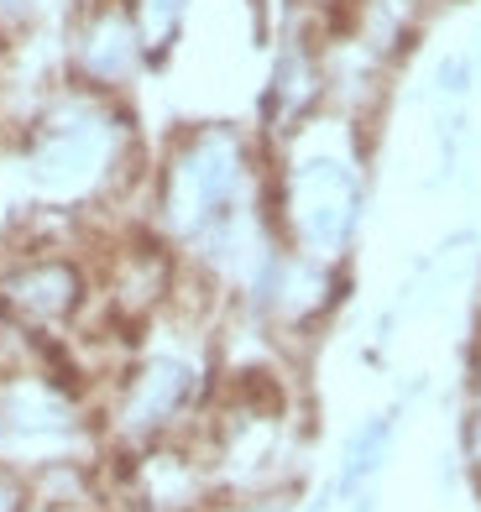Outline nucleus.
I'll return each mask as SVG.
<instances>
[{"mask_svg":"<svg viewBox=\"0 0 481 512\" xmlns=\"http://www.w3.org/2000/svg\"><path fill=\"white\" fill-rule=\"evenodd\" d=\"M11 168L37 215H95L121 194L147 189L152 162L121 95H95L58 79L21 121Z\"/></svg>","mask_w":481,"mask_h":512,"instance_id":"obj_1","label":"nucleus"},{"mask_svg":"<svg viewBox=\"0 0 481 512\" xmlns=\"http://www.w3.org/2000/svg\"><path fill=\"white\" fill-rule=\"evenodd\" d=\"M267 199L283 241L319 262H351V246L366 220V152L361 126L340 115H314L288 142L267 147Z\"/></svg>","mask_w":481,"mask_h":512,"instance_id":"obj_2","label":"nucleus"},{"mask_svg":"<svg viewBox=\"0 0 481 512\" xmlns=\"http://www.w3.org/2000/svg\"><path fill=\"white\" fill-rule=\"evenodd\" d=\"M272 152L236 121L178 126L147 168V225L173 251H189L204 230L267 199Z\"/></svg>","mask_w":481,"mask_h":512,"instance_id":"obj_3","label":"nucleus"},{"mask_svg":"<svg viewBox=\"0 0 481 512\" xmlns=\"http://www.w3.org/2000/svg\"><path fill=\"white\" fill-rule=\"evenodd\" d=\"M95 298V262L74 246H27L0 262V324L27 340L68 335Z\"/></svg>","mask_w":481,"mask_h":512,"instance_id":"obj_4","label":"nucleus"},{"mask_svg":"<svg viewBox=\"0 0 481 512\" xmlns=\"http://www.w3.org/2000/svg\"><path fill=\"white\" fill-rule=\"evenodd\" d=\"M204 392V366L183 351H147L136 356L110 398V434L131 450H152L194 413Z\"/></svg>","mask_w":481,"mask_h":512,"instance_id":"obj_5","label":"nucleus"},{"mask_svg":"<svg viewBox=\"0 0 481 512\" xmlns=\"http://www.w3.org/2000/svg\"><path fill=\"white\" fill-rule=\"evenodd\" d=\"M63 79L95 95H131L152 74L147 48L131 27L126 0H79L63 27Z\"/></svg>","mask_w":481,"mask_h":512,"instance_id":"obj_6","label":"nucleus"},{"mask_svg":"<svg viewBox=\"0 0 481 512\" xmlns=\"http://www.w3.org/2000/svg\"><path fill=\"white\" fill-rule=\"evenodd\" d=\"M330 100V74H325V37L319 32H288L272 53L267 89H262V126L257 136L267 147L288 142L304 131L314 115H325Z\"/></svg>","mask_w":481,"mask_h":512,"instance_id":"obj_7","label":"nucleus"},{"mask_svg":"<svg viewBox=\"0 0 481 512\" xmlns=\"http://www.w3.org/2000/svg\"><path fill=\"white\" fill-rule=\"evenodd\" d=\"M126 11H131V27L142 37V48H147V63L163 68L178 53L194 0H126Z\"/></svg>","mask_w":481,"mask_h":512,"instance_id":"obj_8","label":"nucleus"},{"mask_svg":"<svg viewBox=\"0 0 481 512\" xmlns=\"http://www.w3.org/2000/svg\"><path fill=\"white\" fill-rule=\"evenodd\" d=\"M461 460H466L471 481L481 486V418L476 413H466V424H461Z\"/></svg>","mask_w":481,"mask_h":512,"instance_id":"obj_9","label":"nucleus"},{"mask_svg":"<svg viewBox=\"0 0 481 512\" xmlns=\"http://www.w3.org/2000/svg\"><path fill=\"white\" fill-rule=\"evenodd\" d=\"M466 413L481 418V330H476V345L466 356Z\"/></svg>","mask_w":481,"mask_h":512,"instance_id":"obj_10","label":"nucleus"},{"mask_svg":"<svg viewBox=\"0 0 481 512\" xmlns=\"http://www.w3.org/2000/svg\"><path fill=\"white\" fill-rule=\"evenodd\" d=\"M424 11H440V6H461V0H419Z\"/></svg>","mask_w":481,"mask_h":512,"instance_id":"obj_11","label":"nucleus"},{"mask_svg":"<svg viewBox=\"0 0 481 512\" xmlns=\"http://www.w3.org/2000/svg\"><path fill=\"white\" fill-rule=\"evenodd\" d=\"M476 330H481V272H476Z\"/></svg>","mask_w":481,"mask_h":512,"instance_id":"obj_12","label":"nucleus"}]
</instances>
